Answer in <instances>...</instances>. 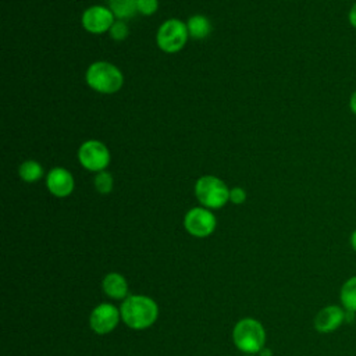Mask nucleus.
<instances>
[{
	"mask_svg": "<svg viewBox=\"0 0 356 356\" xmlns=\"http://www.w3.org/2000/svg\"><path fill=\"white\" fill-rule=\"evenodd\" d=\"M121 321L135 330H146L152 327L159 317V306L154 299L146 295H129L127 296L120 306Z\"/></svg>",
	"mask_w": 356,
	"mask_h": 356,
	"instance_id": "nucleus-1",
	"label": "nucleus"
},
{
	"mask_svg": "<svg viewBox=\"0 0 356 356\" xmlns=\"http://www.w3.org/2000/svg\"><path fill=\"white\" fill-rule=\"evenodd\" d=\"M266 330L263 324L253 318H241L232 330L234 345L246 355H257L266 346Z\"/></svg>",
	"mask_w": 356,
	"mask_h": 356,
	"instance_id": "nucleus-2",
	"label": "nucleus"
},
{
	"mask_svg": "<svg viewBox=\"0 0 356 356\" xmlns=\"http://www.w3.org/2000/svg\"><path fill=\"white\" fill-rule=\"evenodd\" d=\"M86 83L96 92L111 95L121 89L124 83L122 72L107 61H96L86 71Z\"/></svg>",
	"mask_w": 356,
	"mask_h": 356,
	"instance_id": "nucleus-3",
	"label": "nucleus"
},
{
	"mask_svg": "<svg viewBox=\"0 0 356 356\" xmlns=\"http://www.w3.org/2000/svg\"><path fill=\"white\" fill-rule=\"evenodd\" d=\"M195 195L199 203L210 210L225 206L229 200V189L225 182L213 175H204L196 181Z\"/></svg>",
	"mask_w": 356,
	"mask_h": 356,
	"instance_id": "nucleus-4",
	"label": "nucleus"
},
{
	"mask_svg": "<svg viewBox=\"0 0 356 356\" xmlns=\"http://www.w3.org/2000/svg\"><path fill=\"white\" fill-rule=\"evenodd\" d=\"M188 36H189V32H188L186 24L172 18V19H167L160 25L157 31L156 42L163 51L177 53L185 46Z\"/></svg>",
	"mask_w": 356,
	"mask_h": 356,
	"instance_id": "nucleus-5",
	"label": "nucleus"
},
{
	"mask_svg": "<svg viewBox=\"0 0 356 356\" xmlns=\"http://www.w3.org/2000/svg\"><path fill=\"white\" fill-rule=\"evenodd\" d=\"M121 321L120 307L103 302L95 306L89 314V327L93 332L99 335H106L113 332Z\"/></svg>",
	"mask_w": 356,
	"mask_h": 356,
	"instance_id": "nucleus-6",
	"label": "nucleus"
},
{
	"mask_svg": "<svg viewBox=\"0 0 356 356\" xmlns=\"http://www.w3.org/2000/svg\"><path fill=\"white\" fill-rule=\"evenodd\" d=\"M78 159L83 168L93 172H100L104 171V168L110 164V152L102 142L90 139L81 145Z\"/></svg>",
	"mask_w": 356,
	"mask_h": 356,
	"instance_id": "nucleus-7",
	"label": "nucleus"
},
{
	"mask_svg": "<svg viewBox=\"0 0 356 356\" xmlns=\"http://www.w3.org/2000/svg\"><path fill=\"white\" fill-rule=\"evenodd\" d=\"M216 225V216L206 207H193L184 217V227L186 232L195 238L210 236L214 232Z\"/></svg>",
	"mask_w": 356,
	"mask_h": 356,
	"instance_id": "nucleus-8",
	"label": "nucleus"
},
{
	"mask_svg": "<svg viewBox=\"0 0 356 356\" xmlns=\"http://www.w3.org/2000/svg\"><path fill=\"white\" fill-rule=\"evenodd\" d=\"M346 314L341 305H327L316 313L313 327L320 334H331L345 323Z\"/></svg>",
	"mask_w": 356,
	"mask_h": 356,
	"instance_id": "nucleus-9",
	"label": "nucleus"
},
{
	"mask_svg": "<svg viewBox=\"0 0 356 356\" xmlns=\"http://www.w3.org/2000/svg\"><path fill=\"white\" fill-rule=\"evenodd\" d=\"M114 22L113 11L103 6H92L82 14V25L90 33L107 32Z\"/></svg>",
	"mask_w": 356,
	"mask_h": 356,
	"instance_id": "nucleus-10",
	"label": "nucleus"
},
{
	"mask_svg": "<svg viewBox=\"0 0 356 356\" xmlns=\"http://www.w3.org/2000/svg\"><path fill=\"white\" fill-rule=\"evenodd\" d=\"M46 185L49 192L56 197H67L74 191V178L68 170L56 167L47 172Z\"/></svg>",
	"mask_w": 356,
	"mask_h": 356,
	"instance_id": "nucleus-11",
	"label": "nucleus"
},
{
	"mask_svg": "<svg viewBox=\"0 0 356 356\" xmlns=\"http://www.w3.org/2000/svg\"><path fill=\"white\" fill-rule=\"evenodd\" d=\"M102 289L106 293L107 298L114 299V300H124L128 295L129 286H128V281L127 278L117 273V271H111L107 273L103 280H102Z\"/></svg>",
	"mask_w": 356,
	"mask_h": 356,
	"instance_id": "nucleus-12",
	"label": "nucleus"
},
{
	"mask_svg": "<svg viewBox=\"0 0 356 356\" xmlns=\"http://www.w3.org/2000/svg\"><path fill=\"white\" fill-rule=\"evenodd\" d=\"M339 305L348 314L356 313V275L346 278L341 285Z\"/></svg>",
	"mask_w": 356,
	"mask_h": 356,
	"instance_id": "nucleus-13",
	"label": "nucleus"
},
{
	"mask_svg": "<svg viewBox=\"0 0 356 356\" xmlns=\"http://www.w3.org/2000/svg\"><path fill=\"white\" fill-rule=\"evenodd\" d=\"M186 28L189 32V36L193 39H204L211 32V24L204 15H192L188 22Z\"/></svg>",
	"mask_w": 356,
	"mask_h": 356,
	"instance_id": "nucleus-14",
	"label": "nucleus"
},
{
	"mask_svg": "<svg viewBox=\"0 0 356 356\" xmlns=\"http://www.w3.org/2000/svg\"><path fill=\"white\" fill-rule=\"evenodd\" d=\"M108 6L114 17L121 21L129 19L138 13V0H108Z\"/></svg>",
	"mask_w": 356,
	"mask_h": 356,
	"instance_id": "nucleus-15",
	"label": "nucleus"
},
{
	"mask_svg": "<svg viewBox=\"0 0 356 356\" xmlns=\"http://www.w3.org/2000/svg\"><path fill=\"white\" fill-rule=\"evenodd\" d=\"M18 172L25 182H36L43 177V167L35 160H26L19 165Z\"/></svg>",
	"mask_w": 356,
	"mask_h": 356,
	"instance_id": "nucleus-16",
	"label": "nucleus"
},
{
	"mask_svg": "<svg viewBox=\"0 0 356 356\" xmlns=\"http://www.w3.org/2000/svg\"><path fill=\"white\" fill-rule=\"evenodd\" d=\"M113 184H114L113 175L107 171H100L95 177V188L102 195L110 193L113 191Z\"/></svg>",
	"mask_w": 356,
	"mask_h": 356,
	"instance_id": "nucleus-17",
	"label": "nucleus"
},
{
	"mask_svg": "<svg viewBox=\"0 0 356 356\" xmlns=\"http://www.w3.org/2000/svg\"><path fill=\"white\" fill-rule=\"evenodd\" d=\"M108 32H110V36H111L114 40H118V42L127 39V36H128V33H129L127 24H125L124 21H121V19L115 21V22L111 25V28H110Z\"/></svg>",
	"mask_w": 356,
	"mask_h": 356,
	"instance_id": "nucleus-18",
	"label": "nucleus"
},
{
	"mask_svg": "<svg viewBox=\"0 0 356 356\" xmlns=\"http://www.w3.org/2000/svg\"><path fill=\"white\" fill-rule=\"evenodd\" d=\"M159 7L157 0H138V13L143 15H152Z\"/></svg>",
	"mask_w": 356,
	"mask_h": 356,
	"instance_id": "nucleus-19",
	"label": "nucleus"
},
{
	"mask_svg": "<svg viewBox=\"0 0 356 356\" xmlns=\"http://www.w3.org/2000/svg\"><path fill=\"white\" fill-rule=\"evenodd\" d=\"M245 199H246V192L242 188L236 186V188L229 189V200L234 204H241L245 202Z\"/></svg>",
	"mask_w": 356,
	"mask_h": 356,
	"instance_id": "nucleus-20",
	"label": "nucleus"
},
{
	"mask_svg": "<svg viewBox=\"0 0 356 356\" xmlns=\"http://www.w3.org/2000/svg\"><path fill=\"white\" fill-rule=\"evenodd\" d=\"M348 19L350 22V25L356 29V3L352 6L350 11H349V15H348Z\"/></svg>",
	"mask_w": 356,
	"mask_h": 356,
	"instance_id": "nucleus-21",
	"label": "nucleus"
},
{
	"mask_svg": "<svg viewBox=\"0 0 356 356\" xmlns=\"http://www.w3.org/2000/svg\"><path fill=\"white\" fill-rule=\"evenodd\" d=\"M349 245H350L352 250L356 253V228L350 232V236H349Z\"/></svg>",
	"mask_w": 356,
	"mask_h": 356,
	"instance_id": "nucleus-22",
	"label": "nucleus"
},
{
	"mask_svg": "<svg viewBox=\"0 0 356 356\" xmlns=\"http://www.w3.org/2000/svg\"><path fill=\"white\" fill-rule=\"evenodd\" d=\"M349 107H350V111L356 115V90L352 93V96L349 99Z\"/></svg>",
	"mask_w": 356,
	"mask_h": 356,
	"instance_id": "nucleus-23",
	"label": "nucleus"
},
{
	"mask_svg": "<svg viewBox=\"0 0 356 356\" xmlns=\"http://www.w3.org/2000/svg\"><path fill=\"white\" fill-rule=\"evenodd\" d=\"M257 356H273V352H271V349H268V348H263V349H260V352L257 353Z\"/></svg>",
	"mask_w": 356,
	"mask_h": 356,
	"instance_id": "nucleus-24",
	"label": "nucleus"
},
{
	"mask_svg": "<svg viewBox=\"0 0 356 356\" xmlns=\"http://www.w3.org/2000/svg\"><path fill=\"white\" fill-rule=\"evenodd\" d=\"M243 356H257V355H246V353H243Z\"/></svg>",
	"mask_w": 356,
	"mask_h": 356,
	"instance_id": "nucleus-25",
	"label": "nucleus"
}]
</instances>
